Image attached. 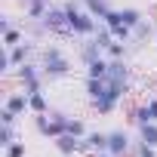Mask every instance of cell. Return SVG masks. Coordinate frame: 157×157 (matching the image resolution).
Returning <instances> with one entry per match:
<instances>
[{
    "label": "cell",
    "mask_w": 157,
    "mask_h": 157,
    "mask_svg": "<svg viewBox=\"0 0 157 157\" xmlns=\"http://www.w3.org/2000/svg\"><path fill=\"white\" fill-rule=\"evenodd\" d=\"M90 157H114L111 151H96V154H90Z\"/></svg>",
    "instance_id": "33"
},
{
    "label": "cell",
    "mask_w": 157,
    "mask_h": 157,
    "mask_svg": "<svg viewBox=\"0 0 157 157\" xmlns=\"http://www.w3.org/2000/svg\"><path fill=\"white\" fill-rule=\"evenodd\" d=\"M68 132H71V136H77V139H83L90 129H86V123H83L80 117H71V120H68Z\"/></svg>",
    "instance_id": "26"
},
{
    "label": "cell",
    "mask_w": 157,
    "mask_h": 157,
    "mask_svg": "<svg viewBox=\"0 0 157 157\" xmlns=\"http://www.w3.org/2000/svg\"><path fill=\"white\" fill-rule=\"evenodd\" d=\"M129 120H132L136 126H142V123H151V117H148V105H145V102L132 105V108H129Z\"/></svg>",
    "instance_id": "21"
},
{
    "label": "cell",
    "mask_w": 157,
    "mask_h": 157,
    "mask_svg": "<svg viewBox=\"0 0 157 157\" xmlns=\"http://www.w3.org/2000/svg\"><path fill=\"white\" fill-rule=\"evenodd\" d=\"M117 10H120V19H123V25H126V28H132V31H136V25H142V22L148 19V16H145L139 6H117Z\"/></svg>",
    "instance_id": "15"
},
{
    "label": "cell",
    "mask_w": 157,
    "mask_h": 157,
    "mask_svg": "<svg viewBox=\"0 0 157 157\" xmlns=\"http://www.w3.org/2000/svg\"><path fill=\"white\" fill-rule=\"evenodd\" d=\"M83 90H86V99H90V102L102 99V96H105V90H108V77H86Z\"/></svg>",
    "instance_id": "13"
},
{
    "label": "cell",
    "mask_w": 157,
    "mask_h": 157,
    "mask_svg": "<svg viewBox=\"0 0 157 157\" xmlns=\"http://www.w3.org/2000/svg\"><path fill=\"white\" fill-rule=\"evenodd\" d=\"M28 105H31V114H49V99H46L43 90L31 93V96H28Z\"/></svg>",
    "instance_id": "18"
},
{
    "label": "cell",
    "mask_w": 157,
    "mask_h": 157,
    "mask_svg": "<svg viewBox=\"0 0 157 157\" xmlns=\"http://www.w3.org/2000/svg\"><path fill=\"white\" fill-rule=\"evenodd\" d=\"M145 105H148V117H151V123H157V96H148Z\"/></svg>",
    "instance_id": "31"
},
{
    "label": "cell",
    "mask_w": 157,
    "mask_h": 157,
    "mask_svg": "<svg viewBox=\"0 0 157 157\" xmlns=\"http://www.w3.org/2000/svg\"><path fill=\"white\" fill-rule=\"evenodd\" d=\"M65 13H68V25H71V31H74V37H93L96 31H99V19L96 16H90L86 10H83V3L80 0H65Z\"/></svg>",
    "instance_id": "2"
},
{
    "label": "cell",
    "mask_w": 157,
    "mask_h": 157,
    "mask_svg": "<svg viewBox=\"0 0 157 157\" xmlns=\"http://www.w3.org/2000/svg\"><path fill=\"white\" fill-rule=\"evenodd\" d=\"M151 34H154V22L145 19L142 25H136V31H132V43H136V40H145V37H151Z\"/></svg>",
    "instance_id": "25"
},
{
    "label": "cell",
    "mask_w": 157,
    "mask_h": 157,
    "mask_svg": "<svg viewBox=\"0 0 157 157\" xmlns=\"http://www.w3.org/2000/svg\"><path fill=\"white\" fill-rule=\"evenodd\" d=\"M105 56H108V59H126V56H129V43H123V40H114V43L105 49Z\"/></svg>",
    "instance_id": "22"
},
{
    "label": "cell",
    "mask_w": 157,
    "mask_h": 157,
    "mask_svg": "<svg viewBox=\"0 0 157 157\" xmlns=\"http://www.w3.org/2000/svg\"><path fill=\"white\" fill-rule=\"evenodd\" d=\"M3 108L16 111L19 117L31 114V105H28V93H25V90H10V93H6V99H3Z\"/></svg>",
    "instance_id": "7"
},
{
    "label": "cell",
    "mask_w": 157,
    "mask_h": 157,
    "mask_svg": "<svg viewBox=\"0 0 157 157\" xmlns=\"http://www.w3.org/2000/svg\"><path fill=\"white\" fill-rule=\"evenodd\" d=\"M16 142V126H0V148Z\"/></svg>",
    "instance_id": "29"
},
{
    "label": "cell",
    "mask_w": 157,
    "mask_h": 157,
    "mask_svg": "<svg viewBox=\"0 0 157 157\" xmlns=\"http://www.w3.org/2000/svg\"><path fill=\"white\" fill-rule=\"evenodd\" d=\"M10 28H13V19L3 13V16H0V34H3V31H10Z\"/></svg>",
    "instance_id": "32"
},
{
    "label": "cell",
    "mask_w": 157,
    "mask_h": 157,
    "mask_svg": "<svg viewBox=\"0 0 157 157\" xmlns=\"http://www.w3.org/2000/svg\"><path fill=\"white\" fill-rule=\"evenodd\" d=\"M139 139L157 148V123H142V126H139Z\"/></svg>",
    "instance_id": "23"
},
{
    "label": "cell",
    "mask_w": 157,
    "mask_h": 157,
    "mask_svg": "<svg viewBox=\"0 0 157 157\" xmlns=\"http://www.w3.org/2000/svg\"><path fill=\"white\" fill-rule=\"evenodd\" d=\"M0 123H3V126H16L19 123V114L10 111V108H3V111H0Z\"/></svg>",
    "instance_id": "30"
},
{
    "label": "cell",
    "mask_w": 157,
    "mask_h": 157,
    "mask_svg": "<svg viewBox=\"0 0 157 157\" xmlns=\"http://www.w3.org/2000/svg\"><path fill=\"white\" fill-rule=\"evenodd\" d=\"M108 65H111V62H108V56H102V59L90 62L83 74H86V77H108Z\"/></svg>",
    "instance_id": "19"
},
{
    "label": "cell",
    "mask_w": 157,
    "mask_h": 157,
    "mask_svg": "<svg viewBox=\"0 0 157 157\" xmlns=\"http://www.w3.org/2000/svg\"><path fill=\"white\" fill-rule=\"evenodd\" d=\"M3 154H6V157H25V154H28V148H25V142H19V139H16L13 145H6V148H3Z\"/></svg>",
    "instance_id": "28"
},
{
    "label": "cell",
    "mask_w": 157,
    "mask_h": 157,
    "mask_svg": "<svg viewBox=\"0 0 157 157\" xmlns=\"http://www.w3.org/2000/svg\"><path fill=\"white\" fill-rule=\"evenodd\" d=\"M132 157H157V148L148 145V142H142V139H136V145H132Z\"/></svg>",
    "instance_id": "24"
},
{
    "label": "cell",
    "mask_w": 157,
    "mask_h": 157,
    "mask_svg": "<svg viewBox=\"0 0 157 157\" xmlns=\"http://www.w3.org/2000/svg\"><path fill=\"white\" fill-rule=\"evenodd\" d=\"M40 68L46 74V80H65V77H71V71H74V62H71V56L59 43H46L40 49Z\"/></svg>",
    "instance_id": "1"
},
{
    "label": "cell",
    "mask_w": 157,
    "mask_h": 157,
    "mask_svg": "<svg viewBox=\"0 0 157 157\" xmlns=\"http://www.w3.org/2000/svg\"><path fill=\"white\" fill-rule=\"evenodd\" d=\"M34 117V129L43 136V139H49V117L46 114H31Z\"/></svg>",
    "instance_id": "27"
},
{
    "label": "cell",
    "mask_w": 157,
    "mask_h": 157,
    "mask_svg": "<svg viewBox=\"0 0 157 157\" xmlns=\"http://www.w3.org/2000/svg\"><path fill=\"white\" fill-rule=\"evenodd\" d=\"M25 40V28H10V31H3V34H0V46H3V49H13V46H19Z\"/></svg>",
    "instance_id": "16"
},
{
    "label": "cell",
    "mask_w": 157,
    "mask_h": 157,
    "mask_svg": "<svg viewBox=\"0 0 157 157\" xmlns=\"http://www.w3.org/2000/svg\"><path fill=\"white\" fill-rule=\"evenodd\" d=\"M77 56H80V65L86 68L90 62H96V59H102L105 56V49L93 40V37H86V43H80V52H77Z\"/></svg>",
    "instance_id": "11"
},
{
    "label": "cell",
    "mask_w": 157,
    "mask_h": 157,
    "mask_svg": "<svg viewBox=\"0 0 157 157\" xmlns=\"http://www.w3.org/2000/svg\"><path fill=\"white\" fill-rule=\"evenodd\" d=\"M49 139H59L62 132H68V120H71V114L68 111H59V108H49Z\"/></svg>",
    "instance_id": "10"
},
{
    "label": "cell",
    "mask_w": 157,
    "mask_h": 157,
    "mask_svg": "<svg viewBox=\"0 0 157 157\" xmlns=\"http://www.w3.org/2000/svg\"><path fill=\"white\" fill-rule=\"evenodd\" d=\"M80 3H83V10H86L90 16H96L99 22H102V19L114 10V3H111V0H80Z\"/></svg>",
    "instance_id": "14"
},
{
    "label": "cell",
    "mask_w": 157,
    "mask_h": 157,
    "mask_svg": "<svg viewBox=\"0 0 157 157\" xmlns=\"http://www.w3.org/2000/svg\"><path fill=\"white\" fill-rule=\"evenodd\" d=\"M96 151H108V132L102 129H90L80 139V154H96Z\"/></svg>",
    "instance_id": "6"
},
{
    "label": "cell",
    "mask_w": 157,
    "mask_h": 157,
    "mask_svg": "<svg viewBox=\"0 0 157 157\" xmlns=\"http://www.w3.org/2000/svg\"><path fill=\"white\" fill-rule=\"evenodd\" d=\"M52 6V0H22V10H25V19H43Z\"/></svg>",
    "instance_id": "12"
},
{
    "label": "cell",
    "mask_w": 157,
    "mask_h": 157,
    "mask_svg": "<svg viewBox=\"0 0 157 157\" xmlns=\"http://www.w3.org/2000/svg\"><path fill=\"white\" fill-rule=\"evenodd\" d=\"M25 22H28V37H31V40H40V37H49V31H46L43 19H25Z\"/></svg>",
    "instance_id": "20"
},
{
    "label": "cell",
    "mask_w": 157,
    "mask_h": 157,
    "mask_svg": "<svg viewBox=\"0 0 157 157\" xmlns=\"http://www.w3.org/2000/svg\"><path fill=\"white\" fill-rule=\"evenodd\" d=\"M34 40L31 37H25L19 46H13V49H6L10 52V62H13V68H19V65H25V62H31V56H34Z\"/></svg>",
    "instance_id": "8"
},
{
    "label": "cell",
    "mask_w": 157,
    "mask_h": 157,
    "mask_svg": "<svg viewBox=\"0 0 157 157\" xmlns=\"http://www.w3.org/2000/svg\"><path fill=\"white\" fill-rule=\"evenodd\" d=\"M132 145H136V139L126 129H108V151L114 157H129L132 154Z\"/></svg>",
    "instance_id": "5"
},
{
    "label": "cell",
    "mask_w": 157,
    "mask_h": 157,
    "mask_svg": "<svg viewBox=\"0 0 157 157\" xmlns=\"http://www.w3.org/2000/svg\"><path fill=\"white\" fill-rule=\"evenodd\" d=\"M108 77H132V65L129 59H108Z\"/></svg>",
    "instance_id": "17"
},
{
    "label": "cell",
    "mask_w": 157,
    "mask_h": 157,
    "mask_svg": "<svg viewBox=\"0 0 157 157\" xmlns=\"http://www.w3.org/2000/svg\"><path fill=\"white\" fill-rule=\"evenodd\" d=\"M52 148H56L62 157H74V154H80V139L71 136V132H62L59 139H52Z\"/></svg>",
    "instance_id": "9"
},
{
    "label": "cell",
    "mask_w": 157,
    "mask_h": 157,
    "mask_svg": "<svg viewBox=\"0 0 157 157\" xmlns=\"http://www.w3.org/2000/svg\"><path fill=\"white\" fill-rule=\"evenodd\" d=\"M154 46H157V37H154Z\"/></svg>",
    "instance_id": "34"
},
{
    "label": "cell",
    "mask_w": 157,
    "mask_h": 157,
    "mask_svg": "<svg viewBox=\"0 0 157 157\" xmlns=\"http://www.w3.org/2000/svg\"><path fill=\"white\" fill-rule=\"evenodd\" d=\"M13 77H16L19 90H25L28 96L37 93V90H43V80H46V74H43L40 62H25V65H19V68L13 71Z\"/></svg>",
    "instance_id": "3"
},
{
    "label": "cell",
    "mask_w": 157,
    "mask_h": 157,
    "mask_svg": "<svg viewBox=\"0 0 157 157\" xmlns=\"http://www.w3.org/2000/svg\"><path fill=\"white\" fill-rule=\"evenodd\" d=\"M43 25H46L49 37H59V40H71V37H74V31H71V25H68L65 3H52L49 13L43 16Z\"/></svg>",
    "instance_id": "4"
}]
</instances>
